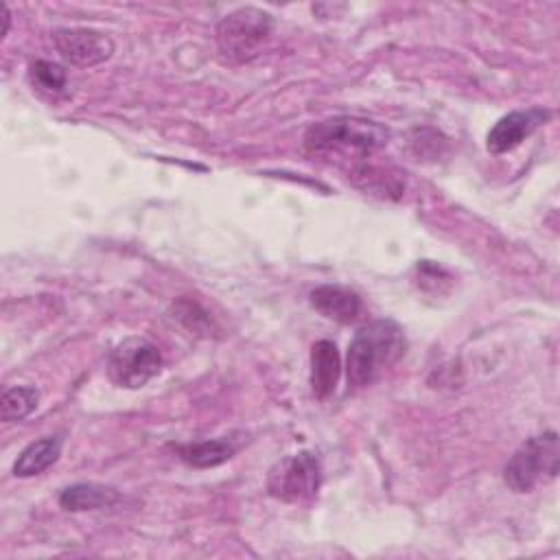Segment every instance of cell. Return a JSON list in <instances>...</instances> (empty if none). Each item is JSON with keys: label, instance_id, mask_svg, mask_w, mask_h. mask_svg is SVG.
<instances>
[{"label": "cell", "instance_id": "obj_1", "mask_svg": "<svg viewBox=\"0 0 560 560\" xmlns=\"http://www.w3.org/2000/svg\"><path fill=\"white\" fill-rule=\"evenodd\" d=\"M405 354V335L392 319H374L359 328L348 346L346 376L348 389L372 385L387 368Z\"/></svg>", "mask_w": 560, "mask_h": 560}, {"label": "cell", "instance_id": "obj_2", "mask_svg": "<svg viewBox=\"0 0 560 560\" xmlns=\"http://www.w3.org/2000/svg\"><path fill=\"white\" fill-rule=\"evenodd\" d=\"M304 142L311 153L354 160L357 166L387 144V129L374 120L343 116L313 125Z\"/></svg>", "mask_w": 560, "mask_h": 560}, {"label": "cell", "instance_id": "obj_3", "mask_svg": "<svg viewBox=\"0 0 560 560\" xmlns=\"http://www.w3.org/2000/svg\"><path fill=\"white\" fill-rule=\"evenodd\" d=\"M273 31V18L256 7H241L228 13L217 26V46L230 63L254 59Z\"/></svg>", "mask_w": 560, "mask_h": 560}, {"label": "cell", "instance_id": "obj_4", "mask_svg": "<svg viewBox=\"0 0 560 560\" xmlns=\"http://www.w3.org/2000/svg\"><path fill=\"white\" fill-rule=\"evenodd\" d=\"M558 433L545 431L523 442L503 468V479L514 492H529L540 481H551L558 475Z\"/></svg>", "mask_w": 560, "mask_h": 560}, {"label": "cell", "instance_id": "obj_5", "mask_svg": "<svg viewBox=\"0 0 560 560\" xmlns=\"http://www.w3.org/2000/svg\"><path fill=\"white\" fill-rule=\"evenodd\" d=\"M322 483V468L313 453H295L273 464L267 475V490L284 503H308Z\"/></svg>", "mask_w": 560, "mask_h": 560}, {"label": "cell", "instance_id": "obj_6", "mask_svg": "<svg viewBox=\"0 0 560 560\" xmlns=\"http://www.w3.org/2000/svg\"><path fill=\"white\" fill-rule=\"evenodd\" d=\"M162 370V354L160 350L142 339V337H129L120 341L109 359H107V374L118 387L138 389L147 385L153 376H158Z\"/></svg>", "mask_w": 560, "mask_h": 560}, {"label": "cell", "instance_id": "obj_7", "mask_svg": "<svg viewBox=\"0 0 560 560\" xmlns=\"http://www.w3.org/2000/svg\"><path fill=\"white\" fill-rule=\"evenodd\" d=\"M52 42L66 61L81 68L103 63L114 52L112 37L94 28H57Z\"/></svg>", "mask_w": 560, "mask_h": 560}, {"label": "cell", "instance_id": "obj_8", "mask_svg": "<svg viewBox=\"0 0 560 560\" xmlns=\"http://www.w3.org/2000/svg\"><path fill=\"white\" fill-rule=\"evenodd\" d=\"M549 112L540 107L516 109L501 116L486 136V147L490 153H508L516 149L525 138H529L540 125L549 120Z\"/></svg>", "mask_w": 560, "mask_h": 560}, {"label": "cell", "instance_id": "obj_9", "mask_svg": "<svg viewBox=\"0 0 560 560\" xmlns=\"http://www.w3.org/2000/svg\"><path fill=\"white\" fill-rule=\"evenodd\" d=\"M311 304L324 317L335 319L339 324H350L361 315V298L339 284H319L311 291Z\"/></svg>", "mask_w": 560, "mask_h": 560}, {"label": "cell", "instance_id": "obj_10", "mask_svg": "<svg viewBox=\"0 0 560 560\" xmlns=\"http://www.w3.org/2000/svg\"><path fill=\"white\" fill-rule=\"evenodd\" d=\"M341 359L332 341L319 339L311 348V389L315 398H328L339 381Z\"/></svg>", "mask_w": 560, "mask_h": 560}, {"label": "cell", "instance_id": "obj_11", "mask_svg": "<svg viewBox=\"0 0 560 560\" xmlns=\"http://www.w3.org/2000/svg\"><path fill=\"white\" fill-rule=\"evenodd\" d=\"M120 499V494L103 483L94 481H83L68 486L59 494V505L70 512H85V510H98V508H109Z\"/></svg>", "mask_w": 560, "mask_h": 560}, {"label": "cell", "instance_id": "obj_12", "mask_svg": "<svg viewBox=\"0 0 560 560\" xmlns=\"http://www.w3.org/2000/svg\"><path fill=\"white\" fill-rule=\"evenodd\" d=\"M61 455V438L59 435H46L35 442H31L15 459L13 475L15 477H33L50 468Z\"/></svg>", "mask_w": 560, "mask_h": 560}, {"label": "cell", "instance_id": "obj_13", "mask_svg": "<svg viewBox=\"0 0 560 560\" xmlns=\"http://www.w3.org/2000/svg\"><path fill=\"white\" fill-rule=\"evenodd\" d=\"M177 455L182 462H186L188 466L195 468H210V466H219L223 462H228L236 446L225 440V438H217V440H201V442H188V444H177L175 446Z\"/></svg>", "mask_w": 560, "mask_h": 560}, {"label": "cell", "instance_id": "obj_14", "mask_svg": "<svg viewBox=\"0 0 560 560\" xmlns=\"http://www.w3.org/2000/svg\"><path fill=\"white\" fill-rule=\"evenodd\" d=\"M37 400L39 392L35 387H9L0 398V418L4 422H20L37 407Z\"/></svg>", "mask_w": 560, "mask_h": 560}, {"label": "cell", "instance_id": "obj_15", "mask_svg": "<svg viewBox=\"0 0 560 560\" xmlns=\"http://www.w3.org/2000/svg\"><path fill=\"white\" fill-rule=\"evenodd\" d=\"M28 77H31L33 85H37L39 90H46V92H61L68 81L63 66H59L55 61H46V59L33 61L28 66Z\"/></svg>", "mask_w": 560, "mask_h": 560}]
</instances>
